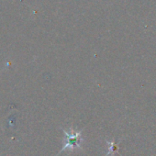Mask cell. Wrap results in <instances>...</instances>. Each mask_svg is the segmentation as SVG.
<instances>
[{"mask_svg":"<svg viewBox=\"0 0 156 156\" xmlns=\"http://www.w3.org/2000/svg\"><path fill=\"white\" fill-rule=\"evenodd\" d=\"M64 133V139L62 142V148L60 150L57 155L62 153V151H73L76 149H83L82 143L84 142V139L82 137V130L75 131L71 128V131L68 132L65 129H62Z\"/></svg>","mask_w":156,"mask_h":156,"instance_id":"obj_1","label":"cell"},{"mask_svg":"<svg viewBox=\"0 0 156 156\" xmlns=\"http://www.w3.org/2000/svg\"><path fill=\"white\" fill-rule=\"evenodd\" d=\"M107 144H108V153H107L105 156H108V155H110V154L113 155V154H115V153L118 152L119 147L115 144V141H114V140H111V141L107 140Z\"/></svg>","mask_w":156,"mask_h":156,"instance_id":"obj_2","label":"cell"}]
</instances>
